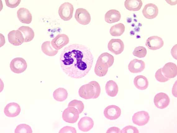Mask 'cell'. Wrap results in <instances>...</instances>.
Returning a JSON list of instances; mask_svg holds the SVG:
<instances>
[{
    "label": "cell",
    "mask_w": 177,
    "mask_h": 133,
    "mask_svg": "<svg viewBox=\"0 0 177 133\" xmlns=\"http://www.w3.org/2000/svg\"><path fill=\"white\" fill-rule=\"evenodd\" d=\"M93 59V56L88 47L74 44L64 48L60 55V63L62 70L68 76L80 79L89 72Z\"/></svg>",
    "instance_id": "6da1fadb"
},
{
    "label": "cell",
    "mask_w": 177,
    "mask_h": 133,
    "mask_svg": "<svg viewBox=\"0 0 177 133\" xmlns=\"http://www.w3.org/2000/svg\"><path fill=\"white\" fill-rule=\"evenodd\" d=\"M79 96L85 99L98 98L101 93V88L99 83L92 81L81 86L79 89Z\"/></svg>",
    "instance_id": "7a4b0ae2"
},
{
    "label": "cell",
    "mask_w": 177,
    "mask_h": 133,
    "mask_svg": "<svg viewBox=\"0 0 177 133\" xmlns=\"http://www.w3.org/2000/svg\"><path fill=\"white\" fill-rule=\"evenodd\" d=\"M74 7L71 3L66 2L61 4L59 7L58 13L61 18L64 21L70 20L72 18Z\"/></svg>",
    "instance_id": "3957f363"
},
{
    "label": "cell",
    "mask_w": 177,
    "mask_h": 133,
    "mask_svg": "<svg viewBox=\"0 0 177 133\" xmlns=\"http://www.w3.org/2000/svg\"><path fill=\"white\" fill-rule=\"evenodd\" d=\"M79 113L78 110L73 107H68L63 111L62 118L66 122L74 123L79 119Z\"/></svg>",
    "instance_id": "277c9868"
},
{
    "label": "cell",
    "mask_w": 177,
    "mask_h": 133,
    "mask_svg": "<svg viewBox=\"0 0 177 133\" xmlns=\"http://www.w3.org/2000/svg\"><path fill=\"white\" fill-rule=\"evenodd\" d=\"M27 64L25 60L21 57H16L11 62L10 67L13 72L19 74L25 71L27 68Z\"/></svg>",
    "instance_id": "5b68a950"
},
{
    "label": "cell",
    "mask_w": 177,
    "mask_h": 133,
    "mask_svg": "<svg viewBox=\"0 0 177 133\" xmlns=\"http://www.w3.org/2000/svg\"><path fill=\"white\" fill-rule=\"evenodd\" d=\"M75 17L79 23L84 25L88 24L91 20V16L88 11L82 8H78L76 10Z\"/></svg>",
    "instance_id": "8992f818"
},
{
    "label": "cell",
    "mask_w": 177,
    "mask_h": 133,
    "mask_svg": "<svg viewBox=\"0 0 177 133\" xmlns=\"http://www.w3.org/2000/svg\"><path fill=\"white\" fill-rule=\"evenodd\" d=\"M105 117L110 120H115L120 116L121 110L120 108L116 105H110L106 107L104 110Z\"/></svg>",
    "instance_id": "52a82bcc"
},
{
    "label": "cell",
    "mask_w": 177,
    "mask_h": 133,
    "mask_svg": "<svg viewBox=\"0 0 177 133\" xmlns=\"http://www.w3.org/2000/svg\"><path fill=\"white\" fill-rule=\"evenodd\" d=\"M69 41L67 35L65 34H60L57 35L51 41L52 47L55 49L58 50L67 45Z\"/></svg>",
    "instance_id": "ba28073f"
},
{
    "label": "cell",
    "mask_w": 177,
    "mask_h": 133,
    "mask_svg": "<svg viewBox=\"0 0 177 133\" xmlns=\"http://www.w3.org/2000/svg\"><path fill=\"white\" fill-rule=\"evenodd\" d=\"M107 48L108 50L112 53L118 55L123 51L124 44L120 39H111L108 44Z\"/></svg>",
    "instance_id": "9c48e42d"
},
{
    "label": "cell",
    "mask_w": 177,
    "mask_h": 133,
    "mask_svg": "<svg viewBox=\"0 0 177 133\" xmlns=\"http://www.w3.org/2000/svg\"><path fill=\"white\" fill-rule=\"evenodd\" d=\"M170 103V98L165 93H159L156 94L154 97V103L158 108L164 109L169 105Z\"/></svg>",
    "instance_id": "30bf717a"
},
{
    "label": "cell",
    "mask_w": 177,
    "mask_h": 133,
    "mask_svg": "<svg viewBox=\"0 0 177 133\" xmlns=\"http://www.w3.org/2000/svg\"><path fill=\"white\" fill-rule=\"evenodd\" d=\"M150 119V116L147 112L140 111L135 113L132 117L133 123L139 126L147 124Z\"/></svg>",
    "instance_id": "8fae6325"
},
{
    "label": "cell",
    "mask_w": 177,
    "mask_h": 133,
    "mask_svg": "<svg viewBox=\"0 0 177 133\" xmlns=\"http://www.w3.org/2000/svg\"><path fill=\"white\" fill-rule=\"evenodd\" d=\"M9 42L14 46L21 45L24 42V39L21 32L18 30L10 31L7 35Z\"/></svg>",
    "instance_id": "7c38bea8"
},
{
    "label": "cell",
    "mask_w": 177,
    "mask_h": 133,
    "mask_svg": "<svg viewBox=\"0 0 177 133\" xmlns=\"http://www.w3.org/2000/svg\"><path fill=\"white\" fill-rule=\"evenodd\" d=\"M164 44V41L161 38L157 36H152L147 39L145 45L149 49L155 50L162 47Z\"/></svg>",
    "instance_id": "4fadbf2b"
},
{
    "label": "cell",
    "mask_w": 177,
    "mask_h": 133,
    "mask_svg": "<svg viewBox=\"0 0 177 133\" xmlns=\"http://www.w3.org/2000/svg\"><path fill=\"white\" fill-rule=\"evenodd\" d=\"M142 12L145 18L148 19H152L155 18L157 16L158 9L155 4L149 3L145 5Z\"/></svg>",
    "instance_id": "5bb4252c"
},
{
    "label": "cell",
    "mask_w": 177,
    "mask_h": 133,
    "mask_svg": "<svg viewBox=\"0 0 177 133\" xmlns=\"http://www.w3.org/2000/svg\"><path fill=\"white\" fill-rule=\"evenodd\" d=\"M21 111L20 106L15 102L10 103L7 104L4 108V112L7 117H13L17 116Z\"/></svg>",
    "instance_id": "9a60e30c"
},
{
    "label": "cell",
    "mask_w": 177,
    "mask_h": 133,
    "mask_svg": "<svg viewBox=\"0 0 177 133\" xmlns=\"http://www.w3.org/2000/svg\"><path fill=\"white\" fill-rule=\"evenodd\" d=\"M161 71L166 77L169 79L173 78L177 75V66L175 63L169 62L161 68Z\"/></svg>",
    "instance_id": "2e32d148"
},
{
    "label": "cell",
    "mask_w": 177,
    "mask_h": 133,
    "mask_svg": "<svg viewBox=\"0 0 177 133\" xmlns=\"http://www.w3.org/2000/svg\"><path fill=\"white\" fill-rule=\"evenodd\" d=\"M145 64L143 61L137 59L131 60L128 64L129 71L133 73L141 72L145 68Z\"/></svg>",
    "instance_id": "e0dca14e"
},
{
    "label": "cell",
    "mask_w": 177,
    "mask_h": 133,
    "mask_svg": "<svg viewBox=\"0 0 177 133\" xmlns=\"http://www.w3.org/2000/svg\"><path fill=\"white\" fill-rule=\"evenodd\" d=\"M17 15L19 21L23 23L29 24L32 21V14L26 8H19L17 12Z\"/></svg>",
    "instance_id": "ac0fdd59"
},
{
    "label": "cell",
    "mask_w": 177,
    "mask_h": 133,
    "mask_svg": "<svg viewBox=\"0 0 177 133\" xmlns=\"http://www.w3.org/2000/svg\"><path fill=\"white\" fill-rule=\"evenodd\" d=\"M94 125L93 119L88 117H82L78 123L79 130L83 132H87L92 128Z\"/></svg>",
    "instance_id": "d6986e66"
},
{
    "label": "cell",
    "mask_w": 177,
    "mask_h": 133,
    "mask_svg": "<svg viewBox=\"0 0 177 133\" xmlns=\"http://www.w3.org/2000/svg\"><path fill=\"white\" fill-rule=\"evenodd\" d=\"M121 16V14L119 11L116 9H111L105 14V20L108 23H113L119 21Z\"/></svg>",
    "instance_id": "ffe728a7"
},
{
    "label": "cell",
    "mask_w": 177,
    "mask_h": 133,
    "mask_svg": "<svg viewBox=\"0 0 177 133\" xmlns=\"http://www.w3.org/2000/svg\"><path fill=\"white\" fill-rule=\"evenodd\" d=\"M108 68V66L107 63L97 60L95 66L94 71L96 75L99 77H102L107 74Z\"/></svg>",
    "instance_id": "44dd1931"
},
{
    "label": "cell",
    "mask_w": 177,
    "mask_h": 133,
    "mask_svg": "<svg viewBox=\"0 0 177 133\" xmlns=\"http://www.w3.org/2000/svg\"><path fill=\"white\" fill-rule=\"evenodd\" d=\"M134 84L138 89L144 90L148 87V81L145 76L143 75H138L134 79Z\"/></svg>",
    "instance_id": "7402d4cb"
},
{
    "label": "cell",
    "mask_w": 177,
    "mask_h": 133,
    "mask_svg": "<svg viewBox=\"0 0 177 133\" xmlns=\"http://www.w3.org/2000/svg\"><path fill=\"white\" fill-rule=\"evenodd\" d=\"M105 89L107 94L111 97L116 96L118 92V86L113 80H109L107 82Z\"/></svg>",
    "instance_id": "603a6c76"
},
{
    "label": "cell",
    "mask_w": 177,
    "mask_h": 133,
    "mask_svg": "<svg viewBox=\"0 0 177 133\" xmlns=\"http://www.w3.org/2000/svg\"><path fill=\"white\" fill-rule=\"evenodd\" d=\"M18 30L22 33L24 42H28L32 40L34 36V33L33 29L29 26H22L18 28Z\"/></svg>",
    "instance_id": "cb8c5ba5"
},
{
    "label": "cell",
    "mask_w": 177,
    "mask_h": 133,
    "mask_svg": "<svg viewBox=\"0 0 177 133\" xmlns=\"http://www.w3.org/2000/svg\"><path fill=\"white\" fill-rule=\"evenodd\" d=\"M143 5L141 0H126L124 2L125 8L128 10L137 11L139 10Z\"/></svg>",
    "instance_id": "d4e9b609"
},
{
    "label": "cell",
    "mask_w": 177,
    "mask_h": 133,
    "mask_svg": "<svg viewBox=\"0 0 177 133\" xmlns=\"http://www.w3.org/2000/svg\"><path fill=\"white\" fill-rule=\"evenodd\" d=\"M50 41H46L43 43L41 48L42 52L45 54L50 57L55 55L58 50L54 49L51 46Z\"/></svg>",
    "instance_id": "484cf974"
},
{
    "label": "cell",
    "mask_w": 177,
    "mask_h": 133,
    "mask_svg": "<svg viewBox=\"0 0 177 133\" xmlns=\"http://www.w3.org/2000/svg\"><path fill=\"white\" fill-rule=\"evenodd\" d=\"M68 93L66 90L63 88H59L53 92L54 99L57 101L62 102L65 100L68 97Z\"/></svg>",
    "instance_id": "4316f807"
},
{
    "label": "cell",
    "mask_w": 177,
    "mask_h": 133,
    "mask_svg": "<svg viewBox=\"0 0 177 133\" xmlns=\"http://www.w3.org/2000/svg\"><path fill=\"white\" fill-rule=\"evenodd\" d=\"M125 25L122 23H119L112 26L110 30V34L113 36H120L124 33Z\"/></svg>",
    "instance_id": "83f0119b"
},
{
    "label": "cell",
    "mask_w": 177,
    "mask_h": 133,
    "mask_svg": "<svg viewBox=\"0 0 177 133\" xmlns=\"http://www.w3.org/2000/svg\"><path fill=\"white\" fill-rule=\"evenodd\" d=\"M98 60L107 63L110 67L113 64L114 59L112 55L105 52L102 53L98 57Z\"/></svg>",
    "instance_id": "f1b7e54d"
},
{
    "label": "cell",
    "mask_w": 177,
    "mask_h": 133,
    "mask_svg": "<svg viewBox=\"0 0 177 133\" xmlns=\"http://www.w3.org/2000/svg\"><path fill=\"white\" fill-rule=\"evenodd\" d=\"M68 107H73L77 109L79 114L81 113L84 108V105L82 101L76 99L71 101L69 103Z\"/></svg>",
    "instance_id": "f546056e"
},
{
    "label": "cell",
    "mask_w": 177,
    "mask_h": 133,
    "mask_svg": "<svg viewBox=\"0 0 177 133\" xmlns=\"http://www.w3.org/2000/svg\"><path fill=\"white\" fill-rule=\"evenodd\" d=\"M15 133H32V131L30 126L25 124L18 125L15 130Z\"/></svg>",
    "instance_id": "4dcf8cb0"
},
{
    "label": "cell",
    "mask_w": 177,
    "mask_h": 133,
    "mask_svg": "<svg viewBox=\"0 0 177 133\" xmlns=\"http://www.w3.org/2000/svg\"><path fill=\"white\" fill-rule=\"evenodd\" d=\"M147 53V50L143 46H139L136 47L133 52V54L134 56L139 58L145 57Z\"/></svg>",
    "instance_id": "1f68e13d"
},
{
    "label": "cell",
    "mask_w": 177,
    "mask_h": 133,
    "mask_svg": "<svg viewBox=\"0 0 177 133\" xmlns=\"http://www.w3.org/2000/svg\"><path fill=\"white\" fill-rule=\"evenodd\" d=\"M155 77L158 81L161 82H166L170 79L164 75L161 71V68L157 71L155 74Z\"/></svg>",
    "instance_id": "d6a6232c"
},
{
    "label": "cell",
    "mask_w": 177,
    "mask_h": 133,
    "mask_svg": "<svg viewBox=\"0 0 177 133\" xmlns=\"http://www.w3.org/2000/svg\"><path fill=\"white\" fill-rule=\"evenodd\" d=\"M139 131L136 127L129 125L124 127L120 131L121 133H138Z\"/></svg>",
    "instance_id": "836d02e7"
},
{
    "label": "cell",
    "mask_w": 177,
    "mask_h": 133,
    "mask_svg": "<svg viewBox=\"0 0 177 133\" xmlns=\"http://www.w3.org/2000/svg\"><path fill=\"white\" fill-rule=\"evenodd\" d=\"M7 6L11 8H14L18 6L20 3V0H5Z\"/></svg>",
    "instance_id": "e575fe53"
},
{
    "label": "cell",
    "mask_w": 177,
    "mask_h": 133,
    "mask_svg": "<svg viewBox=\"0 0 177 133\" xmlns=\"http://www.w3.org/2000/svg\"><path fill=\"white\" fill-rule=\"evenodd\" d=\"M75 128L73 127L66 126L64 127L59 131V133H76Z\"/></svg>",
    "instance_id": "d590c367"
},
{
    "label": "cell",
    "mask_w": 177,
    "mask_h": 133,
    "mask_svg": "<svg viewBox=\"0 0 177 133\" xmlns=\"http://www.w3.org/2000/svg\"><path fill=\"white\" fill-rule=\"evenodd\" d=\"M120 129L116 127H111L107 130L106 133H120Z\"/></svg>",
    "instance_id": "8d00e7d4"
}]
</instances>
